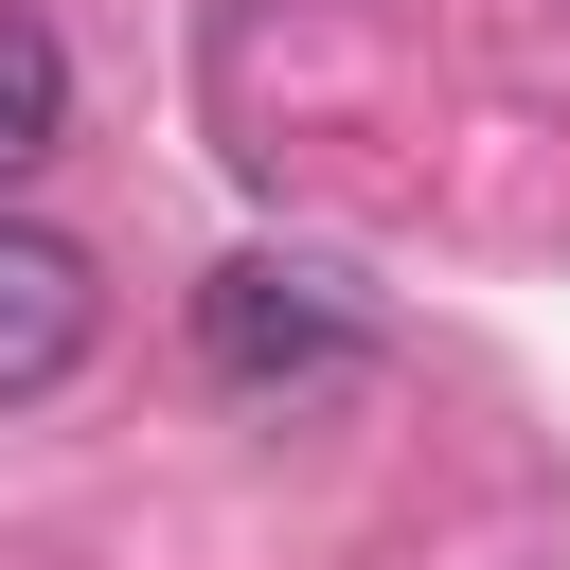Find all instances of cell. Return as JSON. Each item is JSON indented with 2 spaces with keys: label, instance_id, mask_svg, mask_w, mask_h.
<instances>
[{
  "label": "cell",
  "instance_id": "cell-2",
  "mask_svg": "<svg viewBox=\"0 0 570 570\" xmlns=\"http://www.w3.org/2000/svg\"><path fill=\"white\" fill-rule=\"evenodd\" d=\"M89 321H107V285H89V249H71V232H18V214H0V410H36V392H71V356H89Z\"/></svg>",
  "mask_w": 570,
  "mask_h": 570
},
{
  "label": "cell",
  "instance_id": "cell-1",
  "mask_svg": "<svg viewBox=\"0 0 570 570\" xmlns=\"http://www.w3.org/2000/svg\"><path fill=\"white\" fill-rule=\"evenodd\" d=\"M196 356H214L232 392H303V374H356V356H374V303H356V267H321V249H232V267L196 285Z\"/></svg>",
  "mask_w": 570,
  "mask_h": 570
},
{
  "label": "cell",
  "instance_id": "cell-3",
  "mask_svg": "<svg viewBox=\"0 0 570 570\" xmlns=\"http://www.w3.org/2000/svg\"><path fill=\"white\" fill-rule=\"evenodd\" d=\"M53 142H71V53H53L36 18H0V196H18Z\"/></svg>",
  "mask_w": 570,
  "mask_h": 570
}]
</instances>
